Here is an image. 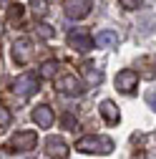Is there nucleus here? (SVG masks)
Here are the masks:
<instances>
[{
  "mask_svg": "<svg viewBox=\"0 0 156 159\" xmlns=\"http://www.w3.org/2000/svg\"><path fill=\"white\" fill-rule=\"evenodd\" d=\"M76 149L83 152V154H111V152H113V139L98 136V134L81 136V139L76 142Z\"/></svg>",
  "mask_w": 156,
  "mask_h": 159,
  "instance_id": "f257e3e1",
  "label": "nucleus"
},
{
  "mask_svg": "<svg viewBox=\"0 0 156 159\" xmlns=\"http://www.w3.org/2000/svg\"><path fill=\"white\" fill-rule=\"evenodd\" d=\"M53 84H55V91H58V93L71 96V98L83 96V93H86V84H83L76 73H63V76H58Z\"/></svg>",
  "mask_w": 156,
  "mask_h": 159,
  "instance_id": "f03ea898",
  "label": "nucleus"
},
{
  "mask_svg": "<svg viewBox=\"0 0 156 159\" xmlns=\"http://www.w3.org/2000/svg\"><path fill=\"white\" fill-rule=\"evenodd\" d=\"M35 144H38V134L35 131H30V129H23V131H15L13 136H10V142H8V149L10 152H30V149H35Z\"/></svg>",
  "mask_w": 156,
  "mask_h": 159,
  "instance_id": "7ed1b4c3",
  "label": "nucleus"
},
{
  "mask_svg": "<svg viewBox=\"0 0 156 159\" xmlns=\"http://www.w3.org/2000/svg\"><path fill=\"white\" fill-rule=\"evenodd\" d=\"M33 56H35V43L30 41V38H18V41L13 43V61H15V66H28Z\"/></svg>",
  "mask_w": 156,
  "mask_h": 159,
  "instance_id": "20e7f679",
  "label": "nucleus"
},
{
  "mask_svg": "<svg viewBox=\"0 0 156 159\" xmlns=\"http://www.w3.org/2000/svg\"><path fill=\"white\" fill-rule=\"evenodd\" d=\"M35 91H41V78H38L35 73H23V76H18L15 81H13V93L18 96H33Z\"/></svg>",
  "mask_w": 156,
  "mask_h": 159,
  "instance_id": "39448f33",
  "label": "nucleus"
},
{
  "mask_svg": "<svg viewBox=\"0 0 156 159\" xmlns=\"http://www.w3.org/2000/svg\"><path fill=\"white\" fill-rule=\"evenodd\" d=\"M93 10V0H63V13L71 20H81Z\"/></svg>",
  "mask_w": 156,
  "mask_h": 159,
  "instance_id": "423d86ee",
  "label": "nucleus"
},
{
  "mask_svg": "<svg viewBox=\"0 0 156 159\" xmlns=\"http://www.w3.org/2000/svg\"><path fill=\"white\" fill-rule=\"evenodd\" d=\"M136 86H139V71L124 68L121 73H116V89H119L121 93H133Z\"/></svg>",
  "mask_w": 156,
  "mask_h": 159,
  "instance_id": "0eeeda50",
  "label": "nucleus"
},
{
  "mask_svg": "<svg viewBox=\"0 0 156 159\" xmlns=\"http://www.w3.org/2000/svg\"><path fill=\"white\" fill-rule=\"evenodd\" d=\"M68 46L73 51H78V53H88L96 43H93V38L86 30H73V33H68Z\"/></svg>",
  "mask_w": 156,
  "mask_h": 159,
  "instance_id": "6e6552de",
  "label": "nucleus"
},
{
  "mask_svg": "<svg viewBox=\"0 0 156 159\" xmlns=\"http://www.w3.org/2000/svg\"><path fill=\"white\" fill-rule=\"evenodd\" d=\"M46 154L50 159H68V144L61 136H48L46 139Z\"/></svg>",
  "mask_w": 156,
  "mask_h": 159,
  "instance_id": "1a4fd4ad",
  "label": "nucleus"
},
{
  "mask_svg": "<svg viewBox=\"0 0 156 159\" xmlns=\"http://www.w3.org/2000/svg\"><path fill=\"white\" fill-rule=\"evenodd\" d=\"M33 121L41 126V129H50V126H53V121H55V114H53V109H50V106L41 104V106H35V109H33Z\"/></svg>",
  "mask_w": 156,
  "mask_h": 159,
  "instance_id": "9d476101",
  "label": "nucleus"
},
{
  "mask_svg": "<svg viewBox=\"0 0 156 159\" xmlns=\"http://www.w3.org/2000/svg\"><path fill=\"white\" fill-rule=\"evenodd\" d=\"M98 111H101V116L106 119V124H119L121 121V114H119V106H116L113 101H101V106H98Z\"/></svg>",
  "mask_w": 156,
  "mask_h": 159,
  "instance_id": "9b49d317",
  "label": "nucleus"
},
{
  "mask_svg": "<svg viewBox=\"0 0 156 159\" xmlns=\"http://www.w3.org/2000/svg\"><path fill=\"white\" fill-rule=\"evenodd\" d=\"M93 43L98 48H116L119 46V35H116V30H101V33H96Z\"/></svg>",
  "mask_w": 156,
  "mask_h": 159,
  "instance_id": "f8f14e48",
  "label": "nucleus"
},
{
  "mask_svg": "<svg viewBox=\"0 0 156 159\" xmlns=\"http://www.w3.org/2000/svg\"><path fill=\"white\" fill-rule=\"evenodd\" d=\"M154 66H156V58H151V56H141L139 61H136V68H144V71H141L144 78H154V76H156Z\"/></svg>",
  "mask_w": 156,
  "mask_h": 159,
  "instance_id": "ddd939ff",
  "label": "nucleus"
},
{
  "mask_svg": "<svg viewBox=\"0 0 156 159\" xmlns=\"http://www.w3.org/2000/svg\"><path fill=\"white\" fill-rule=\"evenodd\" d=\"M23 18V5L20 3H10L8 5V23H18Z\"/></svg>",
  "mask_w": 156,
  "mask_h": 159,
  "instance_id": "4468645a",
  "label": "nucleus"
},
{
  "mask_svg": "<svg viewBox=\"0 0 156 159\" xmlns=\"http://www.w3.org/2000/svg\"><path fill=\"white\" fill-rule=\"evenodd\" d=\"M30 13L35 18H43L48 13V0H33V3H30Z\"/></svg>",
  "mask_w": 156,
  "mask_h": 159,
  "instance_id": "2eb2a0df",
  "label": "nucleus"
},
{
  "mask_svg": "<svg viewBox=\"0 0 156 159\" xmlns=\"http://www.w3.org/2000/svg\"><path fill=\"white\" fill-rule=\"evenodd\" d=\"M83 71H86V76H88V81H91V84H101V81H103V73H101V71H96V66L86 63Z\"/></svg>",
  "mask_w": 156,
  "mask_h": 159,
  "instance_id": "dca6fc26",
  "label": "nucleus"
},
{
  "mask_svg": "<svg viewBox=\"0 0 156 159\" xmlns=\"http://www.w3.org/2000/svg\"><path fill=\"white\" fill-rule=\"evenodd\" d=\"M55 71H58V61H46V63L41 66V76H43V78H53Z\"/></svg>",
  "mask_w": 156,
  "mask_h": 159,
  "instance_id": "f3484780",
  "label": "nucleus"
},
{
  "mask_svg": "<svg viewBox=\"0 0 156 159\" xmlns=\"http://www.w3.org/2000/svg\"><path fill=\"white\" fill-rule=\"evenodd\" d=\"M35 33L41 35V38H46V41H50V38L55 35V30H53L50 25H46V23H38V25H35Z\"/></svg>",
  "mask_w": 156,
  "mask_h": 159,
  "instance_id": "a211bd4d",
  "label": "nucleus"
},
{
  "mask_svg": "<svg viewBox=\"0 0 156 159\" xmlns=\"http://www.w3.org/2000/svg\"><path fill=\"white\" fill-rule=\"evenodd\" d=\"M10 121H13V116H10V111L0 106V126H8Z\"/></svg>",
  "mask_w": 156,
  "mask_h": 159,
  "instance_id": "6ab92c4d",
  "label": "nucleus"
},
{
  "mask_svg": "<svg viewBox=\"0 0 156 159\" xmlns=\"http://www.w3.org/2000/svg\"><path fill=\"white\" fill-rule=\"evenodd\" d=\"M119 3H121V8H126V10H136V8L141 5V0H119Z\"/></svg>",
  "mask_w": 156,
  "mask_h": 159,
  "instance_id": "aec40b11",
  "label": "nucleus"
},
{
  "mask_svg": "<svg viewBox=\"0 0 156 159\" xmlns=\"http://www.w3.org/2000/svg\"><path fill=\"white\" fill-rule=\"evenodd\" d=\"M146 101H149V106H151V109L156 111V89H154V91H149V96H146Z\"/></svg>",
  "mask_w": 156,
  "mask_h": 159,
  "instance_id": "412c9836",
  "label": "nucleus"
},
{
  "mask_svg": "<svg viewBox=\"0 0 156 159\" xmlns=\"http://www.w3.org/2000/svg\"><path fill=\"white\" fill-rule=\"evenodd\" d=\"M63 126H68V129H73V126H76V121H73L71 116H63Z\"/></svg>",
  "mask_w": 156,
  "mask_h": 159,
  "instance_id": "4be33fe9",
  "label": "nucleus"
},
{
  "mask_svg": "<svg viewBox=\"0 0 156 159\" xmlns=\"http://www.w3.org/2000/svg\"><path fill=\"white\" fill-rule=\"evenodd\" d=\"M146 159H156V152H149V154H146Z\"/></svg>",
  "mask_w": 156,
  "mask_h": 159,
  "instance_id": "5701e85b",
  "label": "nucleus"
}]
</instances>
